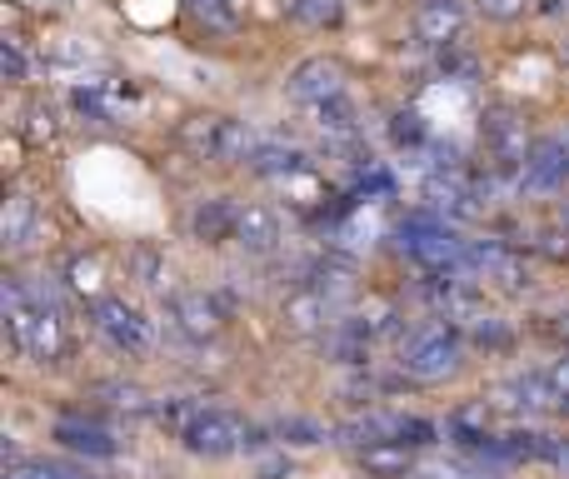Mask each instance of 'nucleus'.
Wrapping results in <instances>:
<instances>
[{
  "label": "nucleus",
  "instance_id": "19",
  "mask_svg": "<svg viewBox=\"0 0 569 479\" xmlns=\"http://www.w3.org/2000/svg\"><path fill=\"white\" fill-rule=\"evenodd\" d=\"M246 166L266 180H290V176H305V170H310V156H305L300 146H260Z\"/></svg>",
  "mask_w": 569,
  "mask_h": 479
},
{
  "label": "nucleus",
  "instance_id": "17",
  "mask_svg": "<svg viewBox=\"0 0 569 479\" xmlns=\"http://www.w3.org/2000/svg\"><path fill=\"white\" fill-rule=\"evenodd\" d=\"M495 395H500L505 410H555L550 375H515V380H505Z\"/></svg>",
  "mask_w": 569,
  "mask_h": 479
},
{
  "label": "nucleus",
  "instance_id": "14",
  "mask_svg": "<svg viewBox=\"0 0 569 479\" xmlns=\"http://www.w3.org/2000/svg\"><path fill=\"white\" fill-rule=\"evenodd\" d=\"M236 245L240 250H250V255H270L280 245V216L270 206H240Z\"/></svg>",
  "mask_w": 569,
  "mask_h": 479
},
{
  "label": "nucleus",
  "instance_id": "35",
  "mask_svg": "<svg viewBox=\"0 0 569 479\" xmlns=\"http://www.w3.org/2000/svg\"><path fill=\"white\" fill-rule=\"evenodd\" d=\"M555 330H560V340L569 345V315H560V325H555Z\"/></svg>",
  "mask_w": 569,
  "mask_h": 479
},
{
  "label": "nucleus",
  "instance_id": "9",
  "mask_svg": "<svg viewBox=\"0 0 569 479\" xmlns=\"http://www.w3.org/2000/svg\"><path fill=\"white\" fill-rule=\"evenodd\" d=\"M70 106L86 120H100V126H116L130 106H136V90L120 86V80H86V86L70 90Z\"/></svg>",
  "mask_w": 569,
  "mask_h": 479
},
{
  "label": "nucleus",
  "instance_id": "27",
  "mask_svg": "<svg viewBox=\"0 0 569 479\" xmlns=\"http://www.w3.org/2000/svg\"><path fill=\"white\" fill-rule=\"evenodd\" d=\"M390 136H395V146H405V150L425 146V120H420V110H395V116H390Z\"/></svg>",
  "mask_w": 569,
  "mask_h": 479
},
{
  "label": "nucleus",
  "instance_id": "24",
  "mask_svg": "<svg viewBox=\"0 0 569 479\" xmlns=\"http://www.w3.org/2000/svg\"><path fill=\"white\" fill-rule=\"evenodd\" d=\"M130 275H136L140 285H146V290H166V255L156 250V245H136V250H130Z\"/></svg>",
  "mask_w": 569,
  "mask_h": 479
},
{
  "label": "nucleus",
  "instance_id": "32",
  "mask_svg": "<svg viewBox=\"0 0 569 479\" xmlns=\"http://www.w3.org/2000/svg\"><path fill=\"white\" fill-rule=\"evenodd\" d=\"M106 395L120 405V410H136V415H140V410H150V405H146V395H140L136 385H106Z\"/></svg>",
  "mask_w": 569,
  "mask_h": 479
},
{
  "label": "nucleus",
  "instance_id": "3",
  "mask_svg": "<svg viewBox=\"0 0 569 479\" xmlns=\"http://www.w3.org/2000/svg\"><path fill=\"white\" fill-rule=\"evenodd\" d=\"M180 146L196 150L200 160H220V166H236V160H250L260 150V136L246 126V120L230 116H190L180 126Z\"/></svg>",
  "mask_w": 569,
  "mask_h": 479
},
{
  "label": "nucleus",
  "instance_id": "22",
  "mask_svg": "<svg viewBox=\"0 0 569 479\" xmlns=\"http://www.w3.org/2000/svg\"><path fill=\"white\" fill-rule=\"evenodd\" d=\"M66 290L80 295V300H90V305L106 300V295H100L106 290V265H100L96 255H76V260L66 265Z\"/></svg>",
  "mask_w": 569,
  "mask_h": 479
},
{
  "label": "nucleus",
  "instance_id": "29",
  "mask_svg": "<svg viewBox=\"0 0 569 479\" xmlns=\"http://www.w3.org/2000/svg\"><path fill=\"white\" fill-rule=\"evenodd\" d=\"M0 76L6 80H26L30 76V60H26V50H20L16 40H0Z\"/></svg>",
  "mask_w": 569,
  "mask_h": 479
},
{
  "label": "nucleus",
  "instance_id": "28",
  "mask_svg": "<svg viewBox=\"0 0 569 479\" xmlns=\"http://www.w3.org/2000/svg\"><path fill=\"white\" fill-rule=\"evenodd\" d=\"M190 16L206 20L210 30H230L236 26V0H190Z\"/></svg>",
  "mask_w": 569,
  "mask_h": 479
},
{
  "label": "nucleus",
  "instance_id": "4",
  "mask_svg": "<svg viewBox=\"0 0 569 479\" xmlns=\"http://www.w3.org/2000/svg\"><path fill=\"white\" fill-rule=\"evenodd\" d=\"M485 136V156H490L495 180H525V166H530V126H525L520 110L495 106L480 126Z\"/></svg>",
  "mask_w": 569,
  "mask_h": 479
},
{
  "label": "nucleus",
  "instance_id": "31",
  "mask_svg": "<svg viewBox=\"0 0 569 479\" xmlns=\"http://www.w3.org/2000/svg\"><path fill=\"white\" fill-rule=\"evenodd\" d=\"M550 390H555V410H565L569 415V360H560V365H550Z\"/></svg>",
  "mask_w": 569,
  "mask_h": 479
},
{
  "label": "nucleus",
  "instance_id": "20",
  "mask_svg": "<svg viewBox=\"0 0 569 479\" xmlns=\"http://www.w3.org/2000/svg\"><path fill=\"white\" fill-rule=\"evenodd\" d=\"M40 230V210L30 196H10L6 210H0V236H6L10 250H20V245H30Z\"/></svg>",
  "mask_w": 569,
  "mask_h": 479
},
{
  "label": "nucleus",
  "instance_id": "26",
  "mask_svg": "<svg viewBox=\"0 0 569 479\" xmlns=\"http://www.w3.org/2000/svg\"><path fill=\"white\" fill-rule=\"evenodd\" d=\"M6 479H90L80 470H70V465H46V460H16L6 470Z\"/></svg>",
  "mask_w": 569,
  "mask_h": 479
},
{
  "label": "nucleus",
  "instance_id": "10",
  "mask_svg": "<svg viewBox=\"0 0 569 479\" xmlns=\"http://www.w3.org/2000/svg\"><path fill=\"white\" fill-rule=\"evenodd\" d=\"M284 90H290V100H300V106H320V100H330V96H345V76H340L335 60L310 56L290 70Z\"/></svg>",
  "mask_w": 569,
  "mask_h": 479
},
{
  "label": "nucleus",
  "instance_id": "18",
  "mask_svg": "<svg viewBox=\"0 0 569 479\" xmlns=\"http://www.w3.org/2000/svg\"><path fill=\"white\" fill-rule=\"evenodd\" d=\"M310 120L325 140H355V130H360V116H355L350 96H330V100H320V106H310Z\"/></svg>",
  "mask_w": 569,
  "mask_h": 479
},
{
  "label": "nucleus",
  "instance_id": "30",
  "mask_svg": "<svg viewBox=\"0 0 569 479\" xmlns=\"http://www.w3.org/2000/svg\"><path fill=\"white\" fill-rule=\"evenodd\" d=\"M435 435H440V430H435L430 420H415V415H400V445H410V450H415V445H435Z\"/></svg>",
  "mask_w": 569,
  "mask_h": 479
},
{
  "label": "nucleus",
  "instance_id": "5",
  "mask_svg": "<svg viewBox=\"0 0 569 479\" xmlns=\"http://www.w3.org/2000/svg\"><path fill=\"white\" fill-rule=\"evenodd\" d=\"M180 440H186L190 455H206V460H226V455H236V450H250L256 430H250L240 415H230V410H200L196 420L180 430Z\"/></svg>",
  "mask_w": 569,
  "mask_h": 479
},
{
  "label": "nucleus",
  "instance_id": "12",
  "mask_svg": "<svg viewBox=\"0 0 569 479\" xmlns=\"http://www.w3.org/2000/svg\"><path fill=\"white\" fill-rule=\"evenodd\" d=\"M465 30V0H420L415 10V36L425 46H450Z\"/></svg>",
  "mask_w": 569,
  "mask_h": 479
},
{
  "label": "nucleus",
  "instance_id": "11",
  "mask_svg": "<svg viewBox=\"0 0 569 479\" xmlns=\"http://www.w3.org/2000/svg\"><path fill=\"white\" fill-rule=\"evenodd\" d=\"M470 275L495 280L500 290H525V285H530L525 260L515 250H505V245H475V250H470Z\"/></svg>",
  "mask_w": 569,
  "mask_h": 479
},
{
  "label": "nucleus",
  "instance_id": "7",
  "mask_svg": "<svg viewBox=\"0 0 569 479\" xmlns=\"http://www.w3.org/2000/svg\"><path fill=\"white\" fill-rule=\"evenodd\" d=\"M569 180V126L555 130V136H545L540 146L530 150V166H525V190H535V196H550V190H560Z\"/></svg>",
  "mask_w": 569,
  "mask_h": 479
},
{
  "label": "nucleus",
  "instance_id": "23",
  "mask_svg": "<svg viewBox=\"0 0 569 479\" xmlns=\"http://www.w3.org/2000/svg\"><path fill=\"white\" fill-rule=\"evenodd\" d=\"M276 445H295V450H310V445H325V425L310 420V415H284V420H276Z\"/></svg>",
  "mask_w": 569,
  "mask_h": 479
},
{
  "label": "nucleus",
  "instance_id": "33",
  "mask_svg": "<svg viewBox=\"0 0 569 479\" xmlns=\"http://www.w3.org/2000/svg\"><path fill=\"white\" fill-rule=\"evenodd\" d=\"M480 6V16H490V20H515V16H525V0H475Z\"/></svg>",
  "mask_w": 569,
  "mask_h": 479
},
{
  "label": "nucleus",
  "instance_id": "8",
  "mask_svg": "<svg viewBox=\"0 0 569 479\" xmlns=\"http://www.w3.org/2000/svg\"><path fill=\"white\" fill-rule=\"evenodd\" d=\"M170 320L186 340H216L220 325H226V305L206 290H186V295H170Z\"/></svg>",
  "mask_w": 569,
  "mask_h": 479
},
{
  "label": "nucleus",
  "instance_id": "34",
  "mask_svg": "<svg viewBox=\"0 0 569 479\" xmlns=\"http://www.w3.org/2000/svg\"><path fill=\"white\" fill-rule=\"evenodd\" d=\"M56 136V116H50V106H36L30 110V140H50Z\"/></svg>",
  "mask_w": 569,
  "mask_h": 479
},
{
  "label": "nucleus",
  "instance_id": "16",
  "mask_svg": "<svg viewBox=\"0 0 569 479\" xmlns=\"http://www.w3.org/2000/svg\"><path fill=\"white\" fill-rule=\"evenodd\" d=\"M56 440L76 455H90V460H110V455H116V435L96 420H70L66 415V420L56 425Z\"/></svg>",
  "mask_w": 569,
  "mask_h": 479
},
{
  "label": "nucleus",
  "instance_id": "15",
  "mask_svg": "<svg viewBox=\"0 0 569 479\" xmlns=\"http://www.w3.org/2000/svg\"><path fill=\"white\" fill-rule=\"evenodd\" d=\"M330 310H335V305L325 300L320 290L300 285V290H295L290 300H284L280 320H284V330H290V335H315V330H325V325H330Z\"/></svg>",
  "mask_w": 569,
  "mask_h": 479
},
{
  "label": "nucleus",
  "instance_id": "6",
  "mask_svg": "<svg viewBox=\"0 0 569 479\" xmlns=\"http://www.w3.org/2000/svg\"><path fill=\"white\" fill-rule=\"evenodd\" d=\"M90 325H96V330L106 335L116 350H126V355H146L150 345H156V330H150V320L136 310V305L116 300V295H106V300L90 305Z\"/></svg>",
  "mask_w": 569,
  "mask_h": 479
},
{
  "label": "nucleus",
  "instance_id": "25",
  "mask_svg": "<svg viewBox=\"0 0 569 479\" xmlns=\"http://www.w3.org/2000/svg\"><path fill=\"white\" fill-rule=\"evenodd\" d=\"M340 10H345V0H290V16L300 20V26H335L340 20Z\"/></svg>",
  "mask_w": 569,
  "mask_h": 479
},
{
  "label": "nucleus",
  "instance_id": "2",
  "mask_svg": "<svg viewBox=\"0 0 569 479\" xmlns=\"http://www.w3.org/2000/svg\"><path fill=\"white\" fill-rule=\"evenodd\" d=\"M465 365V340L455 335L450 320H430L420 330L405 335V350H400V370L420 385H440L450 380L455 370Z\"/></svg>",
  "mask_w": 569,
  "mask_h": 479
},
{
  "label": "nucleus",
  "instance_id": "1",
  "mask_svg": "<svg viewBox=\"0 0 569 479\" xmlns=\"http://www.w3.org/2000/svg\"><path fill=\"white\" fill-rule=\"evenodd\" d=\"M0 310H6V330H10V340H16V350H26L30 360H56V355L66 350L60 305L50 290L6 275V285H0Z\"/></svg>",
  "mask_w": 569,
  "mask_h": 479
},
{
  "label": "nucleus",
  "instance_id": "21",
  "mask_svg": "<svg viewBox=\"0 0 569 479\" xmlns=\"http://www.w3.org/2000/svg\"><path fill=\"white\" fill-rule=\"evenodd\" d=\"M360 465L375 479H405L415 470V455H410V445H365Z\"/></svg>",
  "mask_w": 569,
  "mask_h": 479
},
{
  "label": "nucleus",
  "instance_id": "13",
  "mask_svg": "<svg viewBox=\"0 0 569 479\" xmlns=\"http://www.w3.org/2000/svg\"><path fill=\"white\" fill-rule=\"evenodd\" d=\"M236 220H240V206L236 200H200L196 210H190V236L200 245H226L236 240Z\"/></svg>",
  "mask_w": 569,
  "mask_h": 479
}]
</instances>
